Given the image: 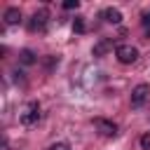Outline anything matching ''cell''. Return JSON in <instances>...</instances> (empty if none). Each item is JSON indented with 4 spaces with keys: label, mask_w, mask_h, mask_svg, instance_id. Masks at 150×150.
Returning <instances> with one entry per match:
<instances>
[{
    "label": "cell",
    "mask_w": 150,
    "mask_h": 150,
    "mask_svg": "<svg viewBox=\"0 0 150 150\" xmlns=\"http://www.w3.org/2000/svg\"><path fill=\"white\" fill-rule=\"evenodd\" d=\"M47 19H49V12H47V9H38V12L33 14L28 28H30V30H42V28L47 26Z\"/></svg>",
    "instance_id": "obj_5"
},
{
    "label": "cell",
    "mask_w": 150,
    "mask_h": 150,
    "mask_svg": "<svg viewBox=\"0 0 150 150\" xmlns=\"http://www.w3.org/2000/svg\"><path fill=\"white\" fill-rule=\"evenodd\" d=\"M141 148L143 150H150V134H143L141 136Z\"/></svg>",
    "instance_id": "obj_12"
},
{
    "label": "cell",
    "mask_w": 150,
    "mask_h": 150,
    "mask_svg": "<svg viewBox=\"0 0 150 150\" xmlns=\"http://www.w3.org/2000/svg\"><path fill=\"white\" fill-rule=\"evenodd\" d=\"M80 7V0H66L63 2V9H77Z\"/></svg>",
    "instance_id": "obj_11"
},
{
    "label": "cell",
    "mask_w": 150,
    "mask_h": 150,
    "mask_svg": "<svg viewBox=\"0 0 150 150\" xmlns=\"http://www.w3.org/2000/svg\"><path fill=\"white\" fill-rule=\"evenodd\" d=\"M19 61H21L23 66H33L38 59H35V52H33V49H21V52H19Z\"/></svg>",
    "instance_id": "obj_9"
},
{
    "label": "cell",
    "mask_w": 150,
    "mask_h": 150,
    "mask_svg": "<svg viewBox=\"0 0 150 150\" xmlns=\"http://www.w3.org/2000/svg\"><path fill=\"white\" fill-rule=\"evenodd\" d=\"M110 49H112V40H108V38H101V40L94 45L91 54H94V56H105Z\"/></svg>",
    "instance_id": "obj_7"
},
{
    "label": "cell",
    "mask_w": 150,
    "mask_h": 150,
    "mask_svg": "<svg viewBox=\"0 0 150 150\" xmlns=\"http://www.w3.org/2000/svg\"><path fill=\"white\" fill-rule=\"evenodd\" d=\"M115 56L120 63H134L138 59V49L131 47V45H117L115 47Z\"/></svg>",
    "instance_id": "obj_2"
},
{
    "label": "cell",
    "mask_w": 150,
    "mask_h": 150,
    "mask_svg": "<svg viewBox=\"0 0 150 150\" xmlns=\"http://www.w3.org/2000/svg\"><path fill=\"white\" fill-rule=\"evenodd\" d=\"M94 127H96V131H98L101 136H105V138L117 136V124L110 122V120H105V117H96V120H94Z\"/></svg>",
    "instance_id": "obj_4"
},
{
    "label": "cell",
    "mask_w": 150,
    "mask_h": 150,
    "mask_svg": "<svg viewBox=\"0 0 150 150\" xmlns=\"http://www.w3.org/2000/svg\"><path fill=\"white\" fill-rule=\"evenodd\" d=\"M101 16H103V21H108V23H122V12L117 9V7H105L103 12H101Z\"/></svg>",
    "instance_id": "obj_6"
},
{
    "label": "cell",
    "mask_w": 150,
    "mask_h": 150,
    "mask_svg": "<svg viewBox=\"0 0 150 150\" xmlns=\"http://www.w3.org/2000/svg\"><path fill=\"white\" fill-rule=\"evenodd\" d=\"M12 75H14V82H21V84H23V80H26V77H23V73H21V70H12Z\"/></svg>",
    "instance_id": "obj_14"
},
{
    "label": "cell",
    "mask_w": 150,
    "mask_h": 150,
    "mask_svg": "<svg viewBox=\"0 0 150 150\" xmlns=\"http://www.w3.org/2000/svg\"><path fill=\"white\" fill-rule=\"evenodd\" d=\"M38 120H40V103L38 101H28L26 108L21 110V115H19V122L23 127H33V124H38Z\"/></svg>",
    "instance_id": "obj_1"
},
{
    "label": "cell",
    "mask_w": 150,
    "mask_h": 150,
    "mask_svg": "<svg viewBox=\"0 0 150 150\" xmlns=\"http://www.w3.org/2000/svg\"><path fill=\"white\" fill-rule=\"evenodd\" d=\"M21 21V12H19V7H9V9H5V23L7 26H16Z\"/></svg>",
    "instance_id": "obj_8"
},
{
    "label": "cell",
    "mask_w": 150,
    "mask_h": 150,
    "mask_svg": "<svg viewBox=\"0 0 150 150\" xmlns=\"http://www.w3.org/2000/svg\"><path fill=\"white\" fill-rule=\"evenodd\" d=\"M148 96H150V87H148L145 82L136 84V87L131 89V105H134V108H141V105L148 101Z\"/></svg>",
    "instance_id": "obj_3"
},
{
    "label": "cell",
    "mask_w": 150,
    "mask_h": 150,
    "mask_svg": "<svg viewBox=\"0 0 150 150\" xmlns=\"http://www.w3.org/2000/svg\"><path fill=\"white\" fill-rule=\"evenodd\" d=\"M49 150H70V145H68V143H63V141H61V143H54V145H52V148H49Z\"/></svg>",
    "instance_id": "obj_13"
},
{
    "label": "cell",
    "mask_w": 150,
    "mask_h": 150,
    "mask_svg": "<svg viewBox=\"0 0 150 150\" xmlns=\"http://www.w3.org/2000/svg\"><path fill=\"white\" fill-rule=\"evenodd\" d=\"M141 21H143V26H150V12H145V14H143V19H141Z\"/></svg>",
    "instance_id": "obj_15"
},
{
    "label": "cell",
    "mask_w": 150,
    "mask_h": 150,
    "mask_svg": "<svg viewBox=\"0 0 150 150\" xmlns=\"http://www.w3.org/2000/svg\"><path fill=\"white\" fill-rule=\"evenodd\" d=\"M73 30H75V33H80V35L87 30V26H84V19H82V16H75V21H73Z\"/></svg>",
    "instance_id": "obj_10"
}]
</instances>
